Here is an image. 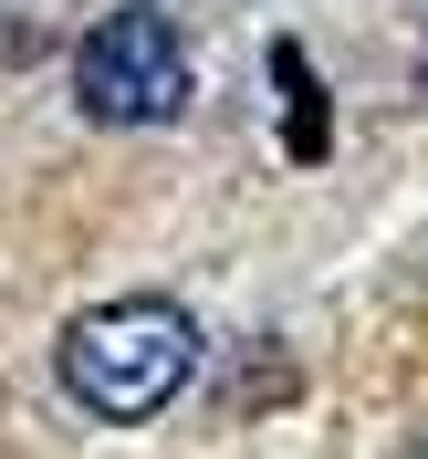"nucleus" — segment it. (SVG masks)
Instances as JSON below:
<instances>
[{"label": "nucleus", "instance_id": "obj_2", "mask_svg": "<svg viewBox=\"0 0 428 459\" xmlns=\"http://www.w3.org/2000/svg\"><path fill=\"white\" fill-rule=\"evenodd\" d=\"M188 31L168 22V11H146V0H126V11H105V22L74 42V105L94 115V126H168L178 105H188Z\"/></svg>", "mask_w": 428, "mask_h": 459}, {"label": "nucleus", "instance_id": "obj_1", "mask_svg": "<svg viewBox=\"0 0 428 459\" xmlns=\"http://www.w3.org/2000/svg\"><path fill=\"white\" fill-rule=\"evenodd\" d=\"M53 376H63V397L84 407V418L146 429V418L199 376V324H188V303H168V292H115V303H94V314L63 324Z\"/></svg>", "mask_w": 428, "mask_h": 459}, {"label": "nucleus", "instance_id": "obj_3", "mask_svg": "<svg viewBox=\"0 0 428 459\" xmlns=\"http://www.w3.org/2000/svg\"><path fill=\"white\" fill-rule=\"evenodd\" d=\"M407 31H418V84H428V0H407Z\"/></svg>", "mask_w": 428, "mask_h": 459}, {"label": "nucleus", "instance_id": "obj_4", "mask_svg": "<svg viewBox=\"0 0 428 459\" xmlns=\"http://www.w3.org/2000/svg\"><path fill=\"white\" fill-rule=\"evenodd\" d=\"M397 459H428V438H407V449H397Z\"/></svg>", "mask_w": 428, "mask_h": 459}]
</instances>
